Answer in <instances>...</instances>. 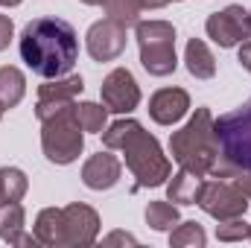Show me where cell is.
<instances>
[{"label":"cell","mask_w":251,"mask_h":248,"mask_svg":"<svg viewBox=\"0 0 251 248\" xmlns=\"http://www.w3.org/2000/svg\"><path fill=\"white\" fill-rule=\"evenodd\" d=\"M26 94V79L18 67H0V105L3 108H15Z\"/></svg>","instance_id":"obj_17"},{"label":"cell","mask_w":251,"mask_h":248,"mask_svg":"<svg viewBox=\"0 0 251 248\" xmlns=\"http://www.w3.org/2000/svg\"><path fill=\"white\" fill-rule=\"evenodd\" d=\"M114 243H126V246H134L137 240H134V237H128V234H123V231H117V234L105 237V246H114Z\"/></svg>","instance_id":"obj_28"},{"label":"cell","mask_w":251,"mask_h":248,"mask_svg":"<svg viewBox=\"0 0 251 248\" xmlns=\"http://www.w3.org/2000/svg\"><path fill=\"white\" fill-rule=\"evenodd\" d=\"M82 146H85V134H82V125L76 117V102L64 105L41 120V149H44L47 161H53L59 167L73 164L82 155Z\"/></svg>","instance_id":"obj_5"},{"label":"cell","mask_w":251,"mask_h":248,"mask_svg":"<svg viewBox=\"0 0 251 248\" xmlns=\"http://www.w3.org/2000/svg\"><path fill=\"white\" fill-rule=\"evenodd\" d=\"M102 143L108 149H120L128 173L137 178V187H161L173 175L170 158L161 152V143L137 123V120H117L102 131Z\"/></svg>","instance_id":"obj_2"},{"label":"cell","mask_w":251,"mask_h":248,"mask_svg":"<svg viewBox=\"0 0 251 248\" xmlns=\"http://www.w3.org/2000/svg\"><path fill=\"white\" fill-rule=\"evenodd\" d=\"M184 62H187V70L196 79H213V73H216V59H213V53L207 50V44H204L201 38L187 41V56H184Z\"/></svg>","instance_id":"obj_16"},{"label":"cell","mask_w":251,"mask_h":248,"mask_svg":"<svg viewBox=\"0 0 251 248\" xmlns=\"http://www.w3.org/2000/svg\"><path fill=\"white\" fill-rule=\"evenodd\" d=\"M82 91H85L82 76H59V79H50L47 85L38 88L35 117L44 120L47 114H53V111H59V108H64V105H70Z\"/></svg>","instance_id":"obj_12"},{"label":"cell","mask_w":251,"mask_h":248,"mask_svg":"<svg viewBox=\"0 0 251 248\" xmlns=\"http://www.w3.org/2000/svg\"><path fill=\"white\" fill-rule=\"evenodd\" d=\"M76 117H79L82 131L102 134L105 131V120H108V108L105 105H97V102H79L76 105Z\"/></svg>","instance_id":"obj_22"},{"label":"cell","mask_w":251,"mask_h":248,"mask_svg":"<svg viewBox=\"0 0 251 248\" xmlns=\"http://www.w3.org/2000/svg\"><path fill=\"white\" fill-rule=\"evenodd\" d=\"M207 216H213L216 222H225V219H237L249 210V196L234 184V181H204L201 193H199V201H196Z\"/></svg>","instance_id":"obj_7"},{"label":"cell","mask_w":251,"mask_h":248,"mask_svg":"<svg viewBox=\"0 0 251 248\" xmlns=\"http://www.w3.org/2000/svg\"><path fill=\"white\" fill-rule=\"evenodd\" d=\"M85 44H88L91 59H97V62H114V59L126 50V26H120V24L111 21V18L97 21V24L88 29Z\"/></svg>","instance_id":"obj_11"},{"label":"cell","mask_w":251,"mask_h":248,"mask_svg":"<svg viewBox=\"0 0 251 248\" xmlns=\"http://www.w3.org/2000/svg\"><path fill=\"white\" fill-rule=\"evenodd\" d=\"M21 0H0V6H18Z\"/></svg>","instance_id":"obj_32"},{"label":"cell","mask_w":251,"mask_h":248,"mask_svg":"<svg viewBox=\"0 0 251 248\" xmlns=\"http://www.w3.org/2000/svg\"><path fill=\"white\" fill-rule=\"evenodd\" d=\"M146 225L155 231H173V225H178V207L170 201H149Z\"/></svg>","instance_id":"obj_21"},{"label":"cell","mask_w":251,"mask_h":248,"mask_svg":"<svg viewBox=\"0 0 251 248\" xmlns=\"http://www.w3.org/2000/svg\"><path fill=\"white\" fill-rule=\"evenodd\" d=\"M26 175L15 167H0V204L6 201H21L26 196Z\"/></svg>","instance_id":"obj_20"},{"label":"cell","mask_w":251,"mask_h":248,"mask_svg":"<svg viewBox=\"0 0 251 248\" xmlns=\"http://www.w3.org/2000/svg\"><path fill=\"white\" fill-rule=\"evenodd\" d=\"M100 234V216L94 207L76 201L62 207V234H59V248H82V246H94Z\"/></svg>","instance_id":"obj_8"},{"label":"cell","mask_w":251,"mask_h":248,"mask_svg":"<svg viewBox=\"0 0 251 248\" xmlns=\"http://www.w3.org/2000/svg\"><path fill=\"white\" fill-rule=\"evenodd\" d=\"M246 24H249V12L237 3L225 6L222 12H213L204 24L207 29V38H213L219 47H237L246 41Z\"/></svg>","instance_id":"obj_9"},{"label":"cell","mask_w":251,"mask_h":248,"mask_svg":"<svg viewBox=\"0 0 251 248\" xmlns=\"http://www.w3.org/2000/svg\"><path fill=\"white\" fill-rule=\"evenodd\" d=\"M170 155L196 175H210L219 158L216 134H213V114L210 108H196L184 128L173 131L170 137Z\"/></svg>","instance_id":"obj_4"},{"label":"cell","mask_w":251,"mask_h":248,"mask_svg":"<svg viewBox=\"0 0 251 248\" xmlns=\"http://www.w3.org/2000/svg\"><path fill=\"white\" fill-rule=\"evenodd\" d=\"M167 3H173V0H140L143 9H164Z\"/></svg>","instance_id":"obj_30"},{"label":"cell","mask_w":251,"mask_h":248,"mask_svg":"<svg viewBox=\"0 0 251 248\" xmlns=\"http://www.w3.org/2000/svg\"><path fill=\"white\" fill-rule=\"evenodd\" d=\"M120 173H123V164L111 155V152H97L85 161L82 167V181L91 190H111V187L120 181Z\"/></svg>","instance_id":"obj_14"},{"label":"cell","mask_w":251,"mask_h":248,"mask_svg":"<svg viewBox=\"0 0 251 248\" xmlns=\"http://www.w3.org/2000/svg\"><path fill=\"white\" fill-rule=\"evenodd\" d=\"M137 47H140V64L149 76H170L176 73V29L167 21H137L134 24Z\"/></svg>","instance_id":"obj_6"},{"label":"cell","mask_w":251,"mask_h":248,"mask_svg":"<svg viewBox=\"0 0 251 248\" xmlns=\"http://www.w3.org/2000/svg\"><path fill=\"white\" fill-rule=\"evenodd\" d=\"M82 3H88V6H102L105 0H82Z\"/></svg>","instance_id":"obj_33"},{"label":"cell","mask_w":251,"mask_h":248,"mask_svg":"<svg viewBox=\"0 0 251 248\" xmlns=\"http://www.w3.org/2000/svg\"><path fill=\"white\" fill-rule=\"evenodd\" d=\"M249 228L251 225L243 222V216H237V219H225V222L216 225V237H219L222 243H240V240L249 237Z\"/></svg>","instance_id":"obj_25"},{"label":"cell","mask_w":251,"mask_h":248,"mask_svg":"<svg viewBox=\"0 0 251 248\" xmlns=\"http://www.w3.org/2000/svg\"><path fill=\"white\" fill-rule=\"evenodd\" d=\"M201 184H204L201 175H196V173H190V170L181 167V173H176L173 181L167 184V198L173 204H196L199 193H201Z\"/></svg>","instance_id":"obj_15"},{"label":"cell","mask_w":251,"mask_h":248,"mask_svg":"<svg viewBox=\"0 0 251 248\" xmlns=\"http://www.w3.org/2000/svg\"><path fill=\"white\" fill-rule=\"evenodd\" d=\"M24 207L18 201H6L0 204V240H6L9 246H15V240L24 234Z\"/></svg>","instance_id":"obj_19"},{"label":"cell","mask_w":251,"mask_h":248,"mask_svg":"<svg viewBox=\"0 0 251 248\" xmlns=\"http://www.w3.org/2000/svg\"><path fill=\"white\" fill-rule=\"evenodd\" d=\"M21 59L44 79H59L73 70L79 59L76 29L62 18H35L21 32Z\"/></svg>","instance_id":"obj_1"},{"label":"cell","mask_w":251,"mask_h":248,"mask_svg":"<svg viewBox=\"0 0 251 248\" xmlns=\"http://www.w3.org/2000/svg\"><path fill=\"white\" fill-rule=\"evenodd\" d=\"M35 240L41 246L59 248V234H62V207H44L35 219V228H32Z\"/></svg>","instance_id":"obj_18"},{"label":"cell","mask_w":251,"mask_h":248,"mask_svg":"<svg viewBox=\"0 0 251 248\" xmlns=\"http://www.w3.org/2000/svg\"><path fill=\"white\" fill-rule=\"evenodd\" d=\"M204 243H207V234L201 231L199 222H181V225H176V231L170 234V246L173 248H187V246L201 248Z\"/></svg>","instance_id":"obj_24"},{"label":"cell","mask_w":251,"mask_h":248,"mask_svg":"<svg viewBox=\"0 0 251 248\" xmlns=\"http://www.w3.org/2000/svg\"><path fill=\"white\" fill-rule=\"evenodd\" d=\"M12 32H15V26H12V18H9V15H0V50H6V47H9V41H12Z\"/></svg>","instance_id":"obj_26"},{"label":"cell","mask_w":251,"mask_h":248,"mask_svg":"<svg viewBox=\"0 0 251 248\" xmlns=\"http://www.w3.org/2000/svg\"><path fill=\"white\" fill-rule=\"evenodd\" d=\"M187 111H190V97L181 88H164V91L152 94V99H149V117L158 125L178 123Z\"/></svg>","instance_id":"obj_13"},{"label":"cell","mask_w":251,"mask_h":248,"mask_svg":"<svg viewBox=\"0 0 251 248\" xmlns=\"http://www.w3.org/2000/svg\"><path fill=\"white\" fill-rule=\"evenodd\" d=\"M231 181H234V184H237V187H240V190H243V193L251 198V170H246V173H237Z\"/></svg>","instance_id":"obj_27"},{"label":"cell","mask_w":251,"mask_h":248,"mask_svg":"<svg viewBox=\"0 0 251 248\" xmlns=\"http://www.w3.org/2000/svg\"><path fill=\"white\" fill-rule=\"evenodd\" d=\"M105 15L111 21H117L120 26H134L140 21V0H105Z\"/></svg>","instance_id":"obj_23"},{"label":"cell","mask_w":251,"mask_h":248,"mask_svg":"<svg viewBox=\"0 0 251 248\" xmlns=\"http://www.w3.org/2000/svg\"><path fill=\"white\" fill-rule=\"evenodd\" d=\"M3 111H6V108H3V105H0V117H3Z\"/></svg>","instance_id":"obj_34"},{"label":"cell","mask_w":251,"mask_h":248,"mask_svg":"<svg viewBox=\"0 0 251 248\" xmlns=\"http://www.w3.org/2000/svg\"><path fill=\"white\" fill-rule=\"evenodd\" d=\"M246 41L251 44V12H249V24H246Z\"/></svg>","instance_id":"obj_31"},{"label":"cell","mask_w":251,"mask_h":248,"mask_svg":"<svg viewBox=\"0 0 251 248\" xmlns=\"http://www.w3.org/2000/svg\"><path fill=\"white\" fill-rule=\"evenodd\" d=\"M249 240H251V228H249Z\"/></svg>","instance_id":"obj_35"},{"label":"cell","mask_w":251,"mask_h":248,"mask_svg":"<svg viewBox=\"0 0 251 248\" xmlns=\"http://www.w3.org/2000/svg\"><path fill=\"white\" fill-rule=\"evenodd\" d=\"M213 134H216L219 158L210 175L234 178L237 173L251 170V97L240 108L213 120Z\"/></svg>","instance_id":"obj_3"},{"label":"cell","mask_w":251,"mask_h":248,"mask_svg":"<svg viewBox=\"0 0 251 248\" xmlns=\"http://www.w3.org/2000/svg\"><path fill=\"white\" fill-rule=\"evenodd\" d=\"M240 64L251 73V44L249 41H243V47H240Z\"/></svg>","instance_id":"obj_29"},{"label":"cell","mask_w":251,"mask_h":248,"mask_svg":"<svg viewBox=\"0 0 251 248\" xmlns=\"http://www.w3.org/2000/svg\"><path fill=\"white\" fill-rule=\"evenodd\" d=\"M137 102H140V88H137L134 76L126 67L111 70L102 82V105L114 114H128L137 108Z\"/></svg>","instance_id":"obj_10"}]
</instances>
